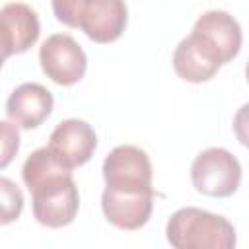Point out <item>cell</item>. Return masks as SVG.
<instances>
[{
  "label": "cell",
  "mask_w": 249,
  "mask_h": 249,
  "mask_svg": "<svg viewBox=\"0 0 249 249\" xmlns=\"http://www.w3.org/2000/svg\"><path fill=\"white\" fill-rule=\"evenodd\" d=\"M21 177L33 196V216L47 228L68 226L80 208L78 187L72 171L62 167L47 146L27 156Z\"/></svg>",
  "instance_id": "6da1fadb"
},
{
  "label": "cell",
  "mask_w": 249,
  "mask_h": 249,
  "mask_svg": "<svg viewBox=\"0 0 249 249\" xmlns=\"http://www.w3.org/2000/svg\"><path fill=\"white\" fill-rule=\"evenodd\" d=\"M173 249H235L233 224L202 208L187 206L173 212L165 226Z\"/></svg>",
  "instance_id": "7a4b0ae2"
},
{
  "label": "cell",
  "mask_w": 249,
  "mask_h": 249,
  "mask_svg": "<svg viewBox=\"0 0 249 249\" xmlns=\"http://www.w3.org/2000/svg\"><path fill=\"white\" fill-rule=\"evenodd\" d=\"M53 10L58 21L80 27L95 43L119 39L128 19L126 4L121 0H56Z\"/></svg>",
  "instance_id": "3957f363"
},
{
  "label": "cell",
  "mask_w": 249,
  "mask_h": 249,
  "mask_svg": "<svg viewBox=\"0 0 249 249\" xmlns=\"http://www.w3.org/2000/svg\"><path fill=\"white\" fill-rule=\"evenodd\" d=\"M191 179L198 193L224 198L237 191L241 183V163L224 148H208L193 160Z\"/></svg>",
  "instance_id": "277c9868"
},
{
  "label": "cell",
  "mask_w": 249,
  "mask_h": 249,
  "mask_svg": "<svg viewBox=\"0 0 249 249\" xmlns=\"http://www.w3.org/2000/svg\"><path fill=\"white\" fill-rule=\"evenodd\" d=\"M103 179L111 191H154L150 158L132 144L117 146L105 156Z\"/></svg>",
  "instance_id": "5b68a950"
},
{
  "label": "cell",
  "mask_w": 249,
  "mask_h": 249,
  "mask_svg": "<svg viewBox=\"0 0 249 249\" xmlns=\"http://www.w3.org/2000/svg\"><path fill=\"white\" fill-rule=\"evenodd\" d=\"M39 62L47 78L60 86L80 82L88 68L84 49L68 33H54L47 37L39 49Z\"/></svg>",
  "instance_id": "8992f818"
},
{
  "label": "cell",
  "mask_w": 249,
  "mask_h": 249,
  "mask_svg": "<svg viewBox=\"0 0 249 249\" xmlns=\"http://www.w3.org/2000/svg\"><path fill=\"white\" fill-rule=\"evenodd\" d=\"M226 64L220 49L202 33L191 31L173 53V68L179 78L191 84L210 80L220 66Z\"/></svg>",
  "instance_id": "52a82bcc"
},
{
  "label": "cell",
  "mask_w": 249,
  "mask_h": 249,
  "mask_svg": "<svg viewBox=\"0 0 249 249\" xmlns=\"http://www.w3.org/2000/svg\"><path fill=\"white\" fill-rule=\"evenodd\" d=\"M97 148V136L89 123L82 119H66L54 126L47 150L66 169L84 165Z\"/></svg>",
  "instance_id": "ba28073f"
},
{
  "label": "cell",
  "mask_w": 249,
  "mask_h": 249,
  "mask_svg": "<svg viewBox=\"0 0 249 249\" xmlns=\"http://www.w3.org/2000/svg\"><path fill=\"white\" fill-rule=\"evenodd\" d=\"M101 208L105 218L121 230L142 228L154 208V191H111L105 189L101 195Z\"/></svg>",
  "instance_id": "9c48e42d"
},
{
  "label": "cell",
  "mask_w": 249,
  "mask_h": 249,
  "mask_svg": "<svg viewBox=\"0 0 249 249\" xmlns=\"http://www.w3.org/2000/svg\"><path fill=\"white\" fill-rule=\"evenodd\" d=\"M53 105V93L45 86L37 82H25L10 93L6 101V113L16 126L35 128L51 115Z\"/></svg>",
  "instance_id": "30bf717a"
},
{
  "label": "cell",
  "mask_w": 249,
  "mask_h": 249,
  "mask_svg": "<svg viewBox=\"0 0 249 249\" xmlns=\"http://www.w3.org/2000/svg\"><path fill=\"white\" fill-rule=\"evenodd\" d=\"M193 31L206 35L224 54V60L230 62L237 56L241 49V27L239 21L224 10H210L204 12L193 25Z\"/></svg>",
  "instance_id": "8fae6325"
},
{
  "label": "cell",
  "mask_w": 249,
  "mask_h": 249,
  "mask_svg": "<svg viewBox=\"0 0 249 249\" xmlns=\"http://www.w3.org/2000/svg\"><path fill=\"white\" fill-rule=\"evenodd\" d=\"M0 16L6 21L14 43H16V54L25 53L29 47L35 45L41 25H39V18L37 12L23 4V2H8L0 8Z\"/></svg>",
  "instance_id": "7c38bea8"
},
{
  "label": "cell",
  "mask_w": 249,
  "mask_h": 249,
  "mask_svg": "<svg viewBox=\"0 0 249 249\" xmlns=\"http://www.w3.org/2000/svg\"><path fill=\"white\" fill-rule=\"evenodd\" d=\"M23 210V193L8 177H0V226L12 224Z\"/></svg>",
  "instance_id": "4fadbf2b"
},
{
  "label": "cell",
  "mask_w": 249,
  "mask_h": 249,
  "mask_svg": "<svg viewBox=\"0 0 249 249\" xmlns=\"http://www.w3.org/2000/svg\"><path fill=\"white\" fill-rule=\"evenodd\" d=\"M19 150V130L14 123L0 121V169L8 167Z\"/></svg>",
  "instance_id": "5bb4252c"
},
{
  "label": "cell",
  "mask_w": 249,
  "mask_h": 249,
  "mask_svg": "<svg viewBox=\"0 0 249 249\" xmlns=\"http://www.w3.org/2000/svg\"><path fill=\"white\" fill-rule=\"evenodd\" d=\"M12 54H16V43H14V37L8 29L6 21L0 16V68L6 62V58L12 56Z\"/></svg>",
  "instance_id": "9a60e30c"
}]
</instances>
